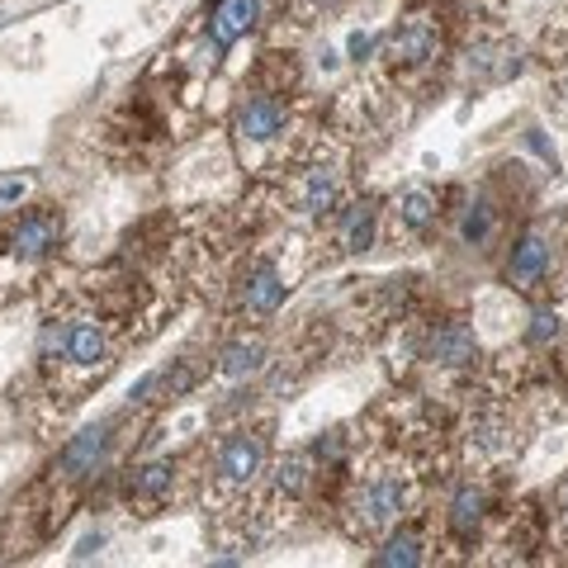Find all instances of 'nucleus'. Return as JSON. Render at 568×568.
I'll list each match as a JSON object with an SVG mask.
<instances>
[{
  "instance_id": "nucleus-3",
  "label": "nucleus",
  "mask_w": 568,
  "mask_h": 568,
  "mask_svg": "<svg viewBox=\"0 0 568 568\" xmlns=\"http://www.w3.org/2000/svg\"><path fill=\"white\" fill-rule=\"evenodd\" d=\"M375 58L388 91H422V85H432L450 67L455 29L436 6H407L403 20L384 33Z\"/></svg>"
},
{
  "instance_id": "nucleus-1",
  "label": "nucleus",
  "mask_w": 568,
  "mask_h": 568,
  "mask_svg": "<svg viewBox=\"0 0 568 568\" xmlns=\"http://www.w3.org/2000/svg\"><path fill=\"white\" fill-rule=\"evenodd\" d=\"M123 332L104 317L85 294H67L58 308L43 317L39 332V375L48 384L58 413L77 407L91 388L110 375L119 361Z\"/></svg>"
},
{
  "instance_id": "nucleus-20",
  "label": "nucleus",
  "mask_w": 568,
  "mask_h": 568,
  "mask_svg": "<svg viewBox=\"0 0 568 568\" xmlns=\"http://www.w3.org/2000/svg\"><path fill=\"white\" fill-rule=\"evenodd\" d=\"M549 104H555L559 119H568V58L549 62Z\"/></svg>"
},
{
  "instance_id": "nucleus-16",
  "label": "nucleus",
  "mask_w": 568,
  "mask_h": 568,
  "mask_svg": "<svg viewBox=\"0 0 568 568\" xmlns=\"http://www.w3.org/2000/svg\"><path fill=\"white\" fill-rule=\"evenodd\" d=\"M194 24H200L223 52H233L242 39H252V33L265 24V0H209V6L194 14Z\"/></svg>"
},
{
  "instance_id": "nucleus-15",
  "label": "nucleus",
  "mask_w": 568,
  "mask_h": 568,
  "mask_svg": "<svg viewBox=\"0 0 568 568\" xmlns=\"http://www.w3.org/2000/svg\"><path fill=\"white\" fill-rule=\"evenodd\" d=\"M271 369V342L261 327H237L213 355V375L223 384H256Z\"/></svg>"
},
{
  "instance_id": "nucleus-2",
  "label": "nucleus",
  "mask_w": 568,
  "mask_h": 568,
  "mask_svg": "<svg viewBox=\"0 0 568 568\" xmlns=\"http://www.w3.org/2000/svg\"><path fill=\"white\" fill-rule=\"evenodd\" d=\"M275 459V417H237L213 440L194 450V488L213 517L223 511H246L261 488L265 469Z\"/></svg>"
},
{
  "instance_id": "nucleus-19",
  "label": "nucleus",
  "mask_w": 568,
  "mask_h": 568,
  "mask_svg": "<svg viewBox=\"0 0 568 568\" xmlns=\"http://www.w3.org/2000/svg\"><path fill=\"white\" fill-rule=\"evenodd\" d=\"M545 511H549V549H568V474L545 497Z\"/></svg>"
},
{
  "instance_id": "nucleus-7",
  "label": "nucleus",
  "mask_w": 568,
  "mask_h": 568,
  "mask_svg": "<svg viewBox=\"0 0 568 568\" xmlns=\"http://www.w3.org/2000/svg\"><path fill=\"white\" fill-rule=\"evenodd\" d=\"M417 361L422 369H432L436 379L450 384H469L484 375V342H478V327L459 313H436L426 317L417 332Z\"/></svg>"
},
{
  "instance_id": "nucleus-8",
  "label": "nucleus",
  "mask_w": 568,
  "mask_h": 568,
  "mask_svg": "<svg viewBox=\"0 0 568 568\" xmlns=\"http://www.w3.org/2000/svg\"><path fill=\"white\" fill-rule=\"evenodd\" d=\"M194 478V455H152L138 459L119 474V503L129 507V517L148 521L171 511V503L181 497V488Z\"/></svg>"
},
{
  "instance_id": "nucleus-13",
  "label": "nucleus",
  "mask_w": 568,
  "mask_h": 568,
  "mask_svg": "<svg viewBox=\"0 0 568 568\" xmlns=\"http://www.w3.org/2000/svg\"><path fill=\"white\" fill-rule=\"evenodd\" d=\"M440 223H446V194L432 185H407L394 204L384 209V227L398 246H426Z\"/></svg>"
},
{
  "instance_id": "nucleus-10",
  "label": "nucleus",
  "mask_w": 568,
  "mask_h": 568,
  "mask_svg": "<svg viewBox=\"0 0 568 568\" xmlns=\"http://www.w3.org/2000/svg\"><path fill=\"white\" fill-rule=\"evenodd\" d=\"M67 237V213L58 204H33L0 223V256L14 265H43Z\"/></svg>"
},
{
  "instance_id": "nucleus-14",
  "label": "nucleus",
  "mask_w": 568,
  "mask_h": 568,
  "mask_svg": "<svg viewBox=\"0 0 568 568\" xmlns=\"http://www.w3.org/2000/svg\"><path fill=\"white\" fill-rule=\"evenodd\" d=\"M440 559V530H436V517L432 511H413L403 517L388 536H379L369 545V564L375 568H417V564H432Z\"/></svg>"
},
{
  "instance_id": "nucleus-6",
  "label": "nucleus",
  "mask_w": 568,
  "mask_h": 568,
  "mask_svg": "<svg viewBox=\"0 0 568 568\" xmlns=\"http://www.w3.org/2000/svg\"><path fill=\"white\" fill-rule=\"evenodd\" d=\"M559 256H564V242H559V227L555 223H521L507 242V256H503V284L526 304H540V298L555 294V275H559Z\"/></svg>"
},
{
  "instance_id": "nucleus-12",
  "label": "nucleus",
  "mask_w": 568,
  "mask_h": 568,
  "mask_svg": "<svg viewBox=\"0 0 568 568\" xmlns=\"http://www.w3.org/2000/svg\"><path fill=\"white\" fill-rule=\"evenodd\" d=\"M323 223H327V246H332L327 256H365L384 237V204L375 194H346Z\"/></svg>"
},
{
  "instance_id": "nucleus-17",
  "label": "nucleus",
  "mask_w": 568,
  "mask_h": 568,
  "mask_svg": "<svg viewBox=\"0 0 568 568\" xmlns=\"http://www.w3.org/2000/svg\"><path fill=\"white\" fill-rule=\"evenodd\" d=\"M503 213H507V204L497 200L493 190H478L474 200L459 209V219H455V233H459V242L469 246V252H488V242L503 233Z\"/></svg>"
},
{
  "instance_id": "nucleus-11",
  "label": "nucleus",
  "mask_w": 568,
  "mask_h": 568,
  "mask_svg": "<svg viewBox=\"0 0 568 568\" xmlns=\"http://www.w3.org/2000/svg\"><path fill=\"white\" fill-rule=\"evenodd\" d=\"M450 67L469 85H507L526 71V48L497 29H474V39H465L455 48Z\"/></svg>"
},
{
  "instance_id": "nucleus-22",
  "label": "nucleus",
  "mask_w": 568,
  "mask_h": 568,
  "mask_svg": "<svg viewBox=\"0 0 568 568\" xmlns=\"http://www.w3.org/2000/svg\"><path fill=\"white\" fill-rule=\"evenodd\" d=\"M24 194V181H10V185H0V200H20Z\"/></svg>"
},
{
  "instance_id": "nucleus-4",
  "label": "nucleus",
  "mask_w": 568,
  "mask_h": 568,
  "mask_svg": "<svg viewBox=\"0 0 568 568\" xmlns=\"http://www.w3.org/2000/svg\"><path fill=\"white\" fill-rule=\"evenodd\" d=\"M290 290H294V275L284 271L280 252H271V246H252V252L227 271L223 304H227L233 327H265L284 308Z\"/></svg>"
},
{
  "instance_id": "nucleus-23",
  "label": "nucleus",
  "mask_w": 568,
  "mask_h": 568,
  "mask_svg": "<svg viewBox=\"0 0 568 568\" xmlns=\"http://www.w3.org/2000/svg\"><path fill=\"white\" fill-rule=\"evenodd\" d=\"M100 549V536H91V540H81V549H77V559H85V555H95Z\"/></svg>"
},
{
  "instance_id": "nucleus-5",
  "label": "nucleus",
  "mask_w": 568,
  "mask_h": 568,
  "mask_svg": "<svg viewBox=\"0 0 568 568\" xmlns=\"http://www.w3.org/2000/svg\"><path fill=\"white\" fill-rule=\"evenodd\" d=\"M271 185L280 194L284 213H298V219H327V213L351 194L346 156L332 152V142L323 133V142H317L308 156H298V162L284 171L280 181H271Z\"/></svg>"
},
{
  "instance_id": "nucleus-9",
  "label": "nucleus",
  "mask_w": 568,
  "mask_h": 568,
  "mask_svg": "<svg viewBox=\"0 0 568 568\" xmlns=\"http://www.w3.org/2000/svg\"><path fill=\"white\" fill-rule=\"evenodd\" d=\"M119 426H123V417H104V422H95V426H85L81 436H71L67 446L58 450V459H52L48 484L62 488V493L85 497V488H91L100 474H110V465H114Z\"/></svg>"
},
{
  "instance_id": "nucleus-18",
  "label": "nucleus",
  "mask_w": 568,
  "mask_h": 568,
  "mask_svg": "<svg viewBox=\"0 0 568 568\" xmlns=\"http://www.w3.org/2000/svg\"><path fill=\"white\" fill-rule=\"evenodd\" d=\"M298 81H304V67H298L294 52H261V62H256V81L261 91H275V95H298Z\"/></svg>"
},
{
  "instance_id": "nucleus-21",
  "label": "nucleus",
  "mask_w": 568,
  "mask_h": 568,
  "mask_svg": "<svg viewBox=\"0 0 568 568\" xmlns=\"http://www.w3.org/2000/svg\"><path fill=\"white\" fill-rule=\"evenodd\" d=\"M284 6L294 10V20H298V24H313V20H327V14L342 6V0H284Z\"/></svg>"
}]
</instances>
